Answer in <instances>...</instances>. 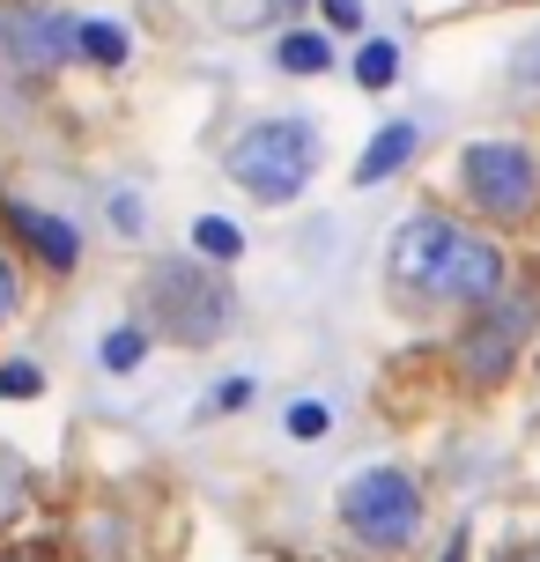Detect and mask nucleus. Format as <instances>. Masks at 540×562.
<instances>
[{
  "label": "nucleus",
  "instance_id": "nucleus-9",
  "mask_svg": "<svg viewBox=\"0 0 540 562\" xmlns=\"http://www.w3.org/2000/svg\"><path fill=\"white\" fill-rule=\"evenodd\" d=\"M415 148H423V134H415L407 119H400V126H385V134H378V140L363 148V164H356V186H385L393 170L415 164Z\"/></svg>",
  "mask_w": 540,
  "mask_h": 562
},
{
  "label": "nucleus",
  "instance_id": "nucleus-22",
  "mask_svg": "<svg viewBox=\"0 0 540 562\" xmlns=\"http://www.w3.org/2000/svg\"><path fill=\"white\" fill-rule=\"evenodd\" d=\"M496 562H540V548H511V555H496Z\"/></svg>",
  "mask_w": 540,
  "mask_h": 562
},
{
  "label": "nucleus",
  "instance_id": "nucleus-7",
  "mask_svg": "<svg viewBox=\"0 0 540 562\" xmlns=\"http://www.w3.org/2000/svg\"><path fill=\"white\" fill-rule=\"evenodd\" d=\"M0 53L15 59L23 75H53L75 59V15H53V8H15L0 15Z\"/></svg>",
  "mask_w": 540,
  "mask_h": 562
},
{
  "label": "nucleus",
  "instance_id": "nucleus-23",
  "mask_svg": "<svg viewBox=\"0 0 540 562\" xmlns=\"http://www.w3.org/2000/svg\"><path fill=\"white\" fill-rule=\"evenodd\" d=\"M0 562H23V555H0Z\"/></svg>",
  "mask_w": 540,
  "mask_h": 562
},
{
  "label": "nucleus",
  "instance_id": "nucleus-16",
  "mask_svg": "<svg viewBox=\"0 0 540 562\" xmlns=\"http://www.w3.org/2000/svg\"><path fill=\"white\" fill-rule=\"evenodd\" d=\"M326 429H334V415H326L318 400H296V407H289V437H296V445H318Z\"/></svg>",
  "mask_w": 540,
  "mask_h": 562
},
{
  "label": "nucleus",
  "instance_id": "nucleus-12",
  "mask_svg": "<svg viewBox=\"0 0 540 562\" xmlns=\"http://www.w3.org/2000/svg\"><path fill=\"white\" fill-rule=\"evenodd\" d=\"M193 252L207 259V267H223V259L245 252V237H237V223H229V215H200V223H193Z\"/></svg>",
  "mask_w": 540,
  "mask_h": 562
},
{
  "label": "nucleus",
  "instance_id": "nucleus-6",
  "mask_svg": "<svg viewBox=\"0 0 540 562\" xmlns=\"http://www.w3.org/2000/svg\"><path fill=\"white\" fill-rule=\"evenodd\" d=\"M526 326H533V296H504V289L482 296V304H474V326L459 340V378H466V385H496V378L511 370Z\"/></svg>",
  "mask_w": 540,
  "mask_h": 562
},
{
  "label": "nucleus",
  "instance_id": "nucleus-11",
  "mask_svg": "<svg viewBox=\"0 0 540 562\" xmlns=\"http://www.w3.org/2000/svg\"><path fill=\"white\" fill-rule=\"evenodd\" d=\"M274 67H282V75H326V67H334V37H326V30H282Z\"/></svg>",
  "mask_w": 540,
  "mask_h": 562
},
{
  "label": "nucleus",
  "instance_id": "nucleus-1",
  "mask_svg": "<svg viewBox=\"0 0 540 562\" xmlns=\"http://www.w3.org/2000/svg\"><path fill=\"white\" fill-rule=\"evenodd\" d=\"M393 274L400 289H415L429 304H482L504 289V252L452 215H415L393 237Z\"/></svg>",
  "mask_w": 540,
  "mask_h": 562
},
{
  "label": "nucleus",
  "instance_id": "nucleus-13",
  "mask_svg": "<svg viewBox=\"0 0 540 562\" xmlns=\"http://www.w3.org/2000/svg\"><path fill=\"white\" fill-rule=\"evenodd\" d=\"M504 82H511L518 104H540V30H526V37H518V53H511V67H504Z\"/></svg>",
  "mask_w": 540,
  "mask_h": 562
},
{
  "label": "nucleus",
  "instance_id": "nucleus-3",
  "mask_svg": "<svg viewBox=\"0 0 540 562\" xmlns=\"http://www.w3.org/2000/svg\"><path fill=\"white\" fill-rule=\"evenodd\" d=\"M312 170H318V126L296 112H274L259 126H245L237 148H229V178L252 200H267V207H289L312 186Z\"/></svg>",
  "mask_w": 540,
  "mask_h": 562
},
{
  "label": "nucleus",
  "instance_id": "nucleus-15",
  "mask_svg": "<svg viewBox=\"0 0 540 562\" xmlns=\"http://www.w3.org/2000/svg\"><path fill=\"white\" fill-rule=\"evenodd\" d=\"M97 356H104V370H134L148 356V334H142V326H119V334H104Z\"/></svg>",
  "mask_w": 540,
  "mask_h": 562
},
{
  "label": "nucleus",
  "instance_id": "nucleus-2",
  "mask_svg": "<svg viewBox=\"0 0 540 562\" xmlns=\"http://www.w3.org/2000/svg\"><path fill=\"white\" fill-rule=\"evenodd\" d=\"M142 311L156 318V334L178 340V348H215L229 334V289L215 267L200 259H156L142 281Z\"/></svg>",
  "mask_w": 540,
  "mask_h": 562
},
{
  "label": "nucleus",
  "instance_id": "nucleus-10",
  "mask_svg": "<svg viewBox=\"0 0 540 562\" xmlns=\"http://www.w3.org/2000/svg\"><path fill=\"white\" fill-rule=\"evenodd\" d=\"M126 53H134V37H126L119 23L75 15V59H89V67H126Z\"/></svg>",
  "mask_w": 540,
  "mask_h": 562
},
{
  "label": "nucleus",
  "instance_id": "nucleus-14",
  "mask_svg": "<svg viewBox=\"0 0 540 562\" xmlns=\"http://www.w3.org/2000/svg\"><path fill=\"white\" fill-rule=\"evenodd\" d=\"M393 75H400V45L393 37H370L363 53H356V82L363 89H393Z\"/></svg>",
  "mask_w": 540,
  "mask_h": 562
},
{
  "label": "nucleus",
  "instance_id": "nucleus-18",
  "mask_svg": "<svg viewBox=\"0 0 540 562\" xmlns=\"http://www.w3.org/2000/svg\"><path fill=\"white\" fill-rule=\"evenodd\" d=\"M326 30H363V0H318Z\"/></svg>",
  "mask_w": 540,
  "mask_h": 562
},
{
  "label": "nucleus",
  "instance_id": "nucleus-5",
  "mask_svg": "<svg viewBox=\"0 0 540 562\" xmlns=\"http://www.w3.org/2000/svg\"><path fill=\"white\" fill-rule=\"evenodd\" d=\"M459 186H466V200H474L482 215L526 223L540 207V156L518 148V140H474V148L459 156Z\"/></svg>",
  "mask_w": 540,
  "mask_h": 562
},
{
  "label": "nucleus",
  "instance_id": "nucleus-17",
  "mask_svg": "<svg viewBox=\"0 0 540 562\" xmlns=\"http://www.w3.org/2000/svg\"><path fill=\"white\" fill-rule=\"evenodd\" d=\"M37 393H45L37 363H0V400H37Z\"/></svg>",
  "mask_w": 540,
  "mask_h": 562
},
{
  "label": "nucleus",
  "instance_id": "nucleus-20",
  "mask_svg": "<svg viewBox=\"0 0 540 562\" xmlns=\"http://www.w3.org/2000/svg\"><path fill=\"white\" fill-rule=\"evenodd\" d=\"M112 223L126 229V237H134V229L148 223V207H142V200H134V193H119V200H112Z\"/></svg>",
  "mask_w": 540,
  "mask_h": 562
},
{
  "label": "nucleus",
  "instance_id": "nucleus-8",
  "mask_svg": "<svg viewBox=\"0 0 540 562\" xmlns=\"http://www.w3.org/2000/svg\"><path fill=\"white\" fill-rule=\"evenodd\" d=\"M0 223L15 229V237H23L53 274H67V267L82 259V229L67 223V215H45V207H30V200H0Z\"/></svg>",
  "mask_w": 540,
  "mask_h": 562
},
{
  "label": "nucleus",
  "instance_id": "nucleus-19",
  "mask_svg": "<svg viewBox=\"0 0 540 562\" xmlns=\"http://www.w3.org/2000/svg\"><path fill=\"white\" fill-rule=\"evenodd\" d=\"M252 393H259L252 378H229L223 393H215V407H223V415H237V407H252Z\"/></svg>",
  "mask_w": 540,
  "mask_h": 562
},
{
  "label": "nucleus",
  "instance_id": "nucleus-21",
  "mask_svg": "<svg viewBox=\"0 0 540 562\" xmlns=\"http://www.w3.org/2000/svg\"><path fill=\"white\" fill-rule=\"evenodd\" d=\"M8 311H15V267L0 259V318H8Z\"/></svg>",
  "mask_w": 540,
  "mask_h": 562
},
{
  "label": "nucleus",
  "instance_id": "nucleus-4",
  "mask_svg": "<svg viewBox=\"0 0 540 562\" xmlns=\"http://www.w3.org/2000/svg\"><path fill=\"white\" fill-rule=\"evenodd\" d=\"M341 526L363 548H378V555L407 548V540L423 533V488H415V474L407 467H363L341 488Z\"/></svg>",
  "mask_w": 540,
  "mask_h": 562
}]
</instances>
